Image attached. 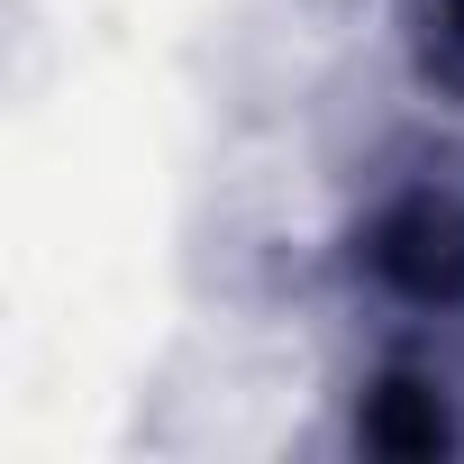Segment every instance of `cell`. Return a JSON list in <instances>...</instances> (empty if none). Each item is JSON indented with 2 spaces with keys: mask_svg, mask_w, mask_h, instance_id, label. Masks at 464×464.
Instances as JSON below:
<instances>
[{
  "mask_svg": "<svg viewBox=\"0 0 464 464\" xmlns=\"http://www.w3.org/2000/svg\"><path fill=\"white\" fill-rule=\"evenodd\" d=\"M364 446H382V455H437L455 428H446V401H437V382H419V373H392V382H373V401H364Z\"/></svg>",
  "mask_w": 464,
  "mask_h": 464,
  "instance_id": "6da1fadb",
  "label": "cell"
},
{
  "mask_svg": "<svg viewBox=\"0 0 464 464\" xmlns=\"http://www.w3.org/2000/svg\"><path fill=\"white\" fill-rule=\"evenodd\" d=\"M428 64L464 73V0H428Z\"/></svg>",
  "mask_w": 464,
  "mask_h": 464,
  "instance_id": "7a4b0ae2",
  "label": "cell"
}]
</instances>
